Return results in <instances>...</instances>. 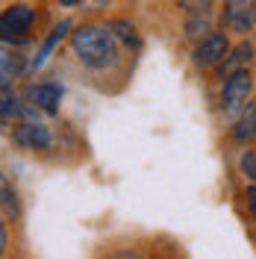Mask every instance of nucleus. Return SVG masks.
Instances as JSON below:
<instances>
[{
	"mask_svg": "<svg viewBox=\"0 0 256 259\" xmlns=\"http://www.w3.org/2000/svg\"><path fill=\"white\" fill-rule=\"evenodd\" d=\"M71 50L82 68L92 71H106L118 62V38L109 27L97 24H82L71 32Z\"/></svg>",
	"mask_w": 256,
	"mask_h": 259,
	"instance_id": "1",
	"label": "nucleus"
},
{
	"mask_svg": "<svg viewBox=\"0 0 256 259\" xmlns=\"http://www.w3.org/2000/svg\"><path fill=\"white\" fill-rule=\"evenodd\" d=\"M32 21H35V12H32L30 6H24V3H12V6H6L3 9V15H0V38H3V45H21V41H27V35L32 30Z\"/></svg>",
	"mask_w": 256,
	"mask_h": 259,
	"instance_id": "2",
	"label": "nucleus"
},
{
	"mask_svg": "<svg viewBox=\"0 0 256 259\" xmlns=\"http://www.w3.org/2000/svg\"><path fill=\"white\" fill-rule=\"evenodd\" d=\"M250 92H253L250 68H241V71H236V74H230V77L224 80V92H221V109H224V115L236 118V115L244 109Z\"/></svg>",
	"mask_w": 256,
	"mask_h": 259,
	"instance_id": "3",
	"label": "nucleus"
},
{
	"mask_svg": "<svg viewBox=\"0 0 256 259\" xmlns=\"http://www.w3.org/2000/svg\"><path fill=\"white\" fill-rule=\"evenodd\" d=\"M227 53H230V38L224 35V30L221 32H209V35H203L197 45H194L192 50V62L194 68H200V71H212V68H218V65L227 59Z\"/></svg>",
	"mask_w": 256,
	"mask_h": 259,
	"instance_id": "4",
	"label": "nucleus"
},
{
	"mask_svg": "<svg viewBox=\"0 0 256 259\" xmlns=\"http://www.w3.org/2000/svg\"><path fill=\"white\" fill-rule=\"evenodd\" d=\"M221 27L233 35H247L253 27V6L250 0H224L221 6Z\"/></svg>",
	"mask_w": 256,
	"mask_h": 259,
	"instance_id": "5",
	"label": "nucleus"
},
{
	"mask_svg": "<svg viewBox=\"0 0 256 259\" xmlns=\"http://www.w3.org/2000/svg\"><path fill=\"white\" fill-rule=\"evenodd\" d=\"M62 95H65V89L59 82H38V85H27V89H24V100H27L30 106H35V109L48 112V115H53L59 109Z\"/></svg>",
	"mask_w": 256,
	"mask_h": 259,
	"instance_id": "6",
	"label": "nucleus"
},
{
	"mask_svg": "<svg viewBox=\"0 0 256 259\" xmlns=\"http://www.w3.org/2000/svg\"><path fill=\"white\" fill-rule=\"evenodd\" d=\"M12 142L24 150H50L53 147V133L45 124L30 121V124H18L12 130Z\"/></svg>",
	"mask_w": 256,
	"mask_h": 259,
	"instance_id": "7",
	"label": "nucleus"
},
{
	"mask_svg": "<svg viewBox=\"0 0 256 259\" xmlns=\"http://www.w3.org/2000/svg\"><path fill=\"white\" fill-rule=\"evenodd\" d=\"M253 56H256V50H253V45H250L247 38H244V41H239L236 48H230L227 59L218 65V80L224 82L230 74H236V71H241V68H250Z\"/></svg>",
	"mask_w": 256,
	"mask_h": 259,
	"instance_id": "8",
	"label": "nucleus"
},
{
	"mask_svg": "<svg viewBox=\"0 0 256 259\" xmlns=\"http://www.w3.org/2000/svg\"><path fill=\"white\" fill-rule=\"evenodd\" d=\"M230 139L239 142V145H250V142H256V103H244V109L233 118Z\"/></svg>",
	"mask_w": 256,
	"mask_h": 259,
	"instance_id": "9",
	"label": "nucleus"
},
{
	"mask_svg": "<svg viewBox=\"0 0 256 259\" xmlns=\"http://www.w3.org/2000/svg\"><path fill=\"white\" fill-rule=\"evenodd\" d=\"M68 32H71V21H59V24L53 27V32L48 35V41H45V45L38 48V53L32 56L30 62H27V68H30V71H35V68H41V65H45V59L50 56V50L56 48V45L62 41V38L68 35Z\"/></svg>",
	"mask_w": 256,
	"mask_h": 259,
	"instance_id": "10",
	"label": "nucleus"
},
{
	"mask_svg": "<svg viewBox=\"0 0 256 259\" xmlns=\"http://www.w3.org/2000/svg\"><path fill=\"white\" fill-rule=\"evenodd\" d=\"M212 32V15L209 9H192L189 18H186V35L189 38H200V35H209Z\"/></svg>",
	"mask_w": 256,
	"mask_h": 259,
	"instance_id": "11",
	"label": "nucleus"
},
{
	"mask_svg": "<svg viewBox=\"0 0 256 259\" xmlns=\"http://www.w3.org/2000/svg\"><path fill=\"white\" fill-rule=\"evenodd\" d=\"M0 194H3V218H18L21 215V203H18V194L9 186V180L0 183Z\"/></svg>",
	"mask_w": 256,
	"mask_h": 259,
	"instance_id": "12",
	"label": "nucleus"
},
{
	"mask_svg": "<svg viewBox=\"0 0 256 259\" xmlns=\"http://www.w3.org/2000/svg\"><path fill=\"white\" fill-rule=\"evenodd\" d=\"M0 115H3V121H9V118H18V115H24L21 109V103H18V97L9 92V85H0Z\"/></svg>",
	"mask_w": 256,
	"mask_h": 259,
	"instance_id": "13",
	"label": "nucleus"
},
{
	"mask_svg": "<svg viewBox=\"0 0 256 259\" xmlns=\"http://www.w3.org/2000/svg\"><path fill=\"white\" fill-rule=\"evenodd\" d=\"M109 30H112L115 38H121L124 45H130V48H139V32H136V27H133V24H127V21H112V24H109Z\"/></svg>",
	"mask_w": 256,
	"mask_h": 259,
	"instance_id": "14",
	"label": "nucleus"
},
{
	"mask_svg": "<svg viewBox=\"0 0 256 259\" xmlns=\"http://www.w3.org/2000/svg\"><path fill=\"white\" fill-rule=\"evenodd\" d=\"M18 71H21V56H9V53H3V62H0V85H9V82L18 77Z\"/></svg>",
	"mask_w": 256,
	"mask_h": 259,
	"instance_id": "15",
	"label": "nucleus"
},
{
	"mask_svg": "<svg viewBox=\"0 0 256 259\" xmlns=\"http://www.w3.org/2000/svg\"><path fill=\"white\" fill-rule=\"evenodd\" d=\"M239 168H241L244 177L256 183V147H247V150L239 156Z\"/></svg>",
	"mask_w": 256,
	"mask_h": 259,
	"instance_id": "16",
	"label": "nucleus"
},
{
	"mask_svg": "<svg viewBox=\"0 0 256 259\" xmlns=\"http://www.w3.org/2000/svg\"><path fill=\"white\" fill-rule=\"evenodd\" d=\"M177 3H180L183 9H189V12H192V9H212V0H177Z\"/></svg>",
	"mask_w": 256,
	"mask_h": 259,
	"instance_id": "17",
	"label": "nucleus"
},
{
	"mask_svg": "<svg viewBox=\"0 0 256 259\" xmlns=\"http://www.w3.org/2000/svg\"><path fill=\"white\" fill-rule=\"evenodd\" d=\"M244 200H247V209H250V215L256 218V183H250V186H247V192H244Z\"/></svg>",
	"mask_w": 256,
	"mask_h": 259,
	"instance_id": "18",
	"label": "nucleus"
},
{
	"mask_svg": "<svg viewBox=\"0 0 256 259\" xmlns=\"http://www.w3.org/2000/svg\"><path fill=\"white\" fill-rule=\"evenodd\" d=\"M6 242H9V239H6V224L0 227V247H6Z\"/></svg>",
	"mask_w": 256,
	"mask_h": 259,
	"instance_id": "19",
	"label": "nucleus"
},
{
	"mask_svg": "<svg viewBox=\"0 0 256 259\" xmlns=\"http://www.w3.org/2000/svg\"><path fill=\"white\" fill-rule=\"evenodd\" d=\"M59 3H62V6H74V3H77V0H59Z\"/></svg>",
	"mask_w": 256,
	"mask_h": 259,
	"instance_id": "20",
	"label": "nucleus"
},
{
	"mask_svg": "<svg viewBox=\"0 0 256 259\" xmlns=\"http://www.w3.org/2000/svg\"><path fill=\"white\" fill-rule=\"evenodd\" d=\"M250 6H253V27H256V0H250Z\"/></svg>",
	"mask_w": 256,
	"mask_h": 259,
	"instance_id": "21",
	"label": "nucleus"
}]
</instances>
